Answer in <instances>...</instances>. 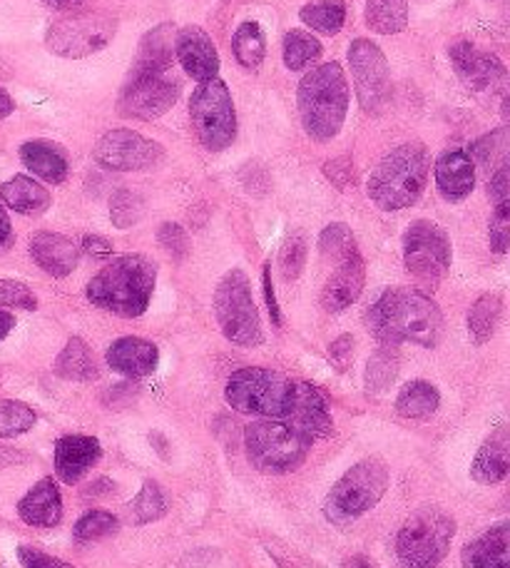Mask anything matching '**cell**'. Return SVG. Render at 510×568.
<instances>
[{
	"label": "cell",
	"mask_w": 510,
	"mask_h": 568,
	"mask_svg": "<svg viewBox=\"0 0 510 568\" xmlns=\"http://www.w3.org/2000/svg\"><path fill=\"white\" fill-rule=\"evenodd\" d=\"M13 245V227H10V217L0 202V250H6Z\"/></svg>",
	"instance_id": "cell-54"
},
{
	"label": "cell",
	"mask_w": 510,
	"mask_h": 568,
	"mask_svg": "<svg viewBox=\"0 0 510 568\" xmlns=\"http://www.w3.org/2000/svg\"><path fill=\"white\" fill-rule=\"evenodd\" d=\"M142 215H145V200H142L137 192L122 187L110 197V220L118 230L137 225Z\"/></svg>",
	"instance_id": "cell-41"
},
{
	"label": "cell",
	"mask_w": 510,
	"mask_h": 568,
	"mask_svg": "<svg viewBox=\"0 0 510 568\" xmlns=\"http://www.w3.org/2000/svg\"><path fill=\"white\" fill-rule=\"evenodd\" d=\"M488 242L496 255H506L510 247V202L496 205L491 225H488Z\"/></svg>",
	"instance_id": "cell-46"
},
{
	"label": "cell",
	"mask_w": 510,
	"mask_h": 568,
	"mask_svg": "<svg viewBox=\"0 0 510 568\" xmlns=\"http://www.w3.org/2000/svg\"><path fill=\"white\" fill-rule=\"evenodd\" d=\"M456 536V521L438 506L416 509L396 536V566L438 568Z\"/></svg>",
	"instance_id": "cell-7"
},
{
	"label": "cell",
	"mask_w": 510,
	"mask_h": 568,
	"mask_svg": "<svg viewBox=\"0 0 510 568\" xmlns=\"http://www.w3.org/2000/svg\"><path fill=\"white\" fill-rule=\"evenodd\" d=\"M508 130L506 128H501V130H493L491 135H486V138H481L473 145V152H471V160L476 162H481V165L488 170L491 168V162L496 160V158H501V160H506V150H508Z\"/></svg>",
	"instance_id": "cell-45"
},
{
	"label": "cell",
	"mask_w": 510,
	"mask_h": 568,
	"mask_svg": "<svg viewBox=\"0 0 510 568\" xmlns=\"http://www.w3.org/2000/svg\"><path fill=\"white\" fill-rule=\"evenodd\" d=\"M391 476L389 466H386L379 456H369V459L356 462L351 469L336 481L329 494L324 496V519L334 526H351L359 521L364 514L379 506L386 489H389Z\"/></svg>",
	"instance_id": "cell-5"
},
{
	"label": "cell",
	"mask_w": 510,
	"mask_h": 568,
	"mask_svg": "<svg viewBox=\"0 0 510 568\" xmlns=\"http://www.w3.org/2000/svg\"><path fill=\"white\" fill-rule=\"evenodd\" d=\"M294 397H297V382L284 377L282 372L264 367H244L234 372L224 387V399L232 409L259 419L287 422Z\"/></svg>",
	"instance_id": "cell-6"
},
{
	"label": "cell",
	"mask_w": 510,
	"mask_h": 568,
	"mask_svg": "<svg viewBox=\"0 0 510 568\" xmlns=\"http://www.w3.org/2000/svg\"><path fill=\"white\" fill-rule=\"evenodd\" d=\"M451 260L453 247L443 227L428 220H416L408 225L404 235V265L408 275L426 287H436L451 270Z\"/></svg>",
	"instance_id": "cell-11"
},
{
	"label": "cell",
	"mask_w": 510,
	"mask_h": 568,
	"mask_svg": "<svg viewBox=\"0 0 510 568\" xmlns=\"http://www.w3.org/2000/svg\"><path fill=\"white\" fill-rule=\"evenodd\" d=\"M175 58L185 68V73L197 83H207V80L220 75V53L207 30H202L200 26H185L177 30Z\"/></svg>",
	"instance_id": "cell-17"
},
{
	"label": "cell",
	"mask_w": 510,
	"mask_h": 568,
	"mask_svg": "<svg viewBox=\"0 0 510 568\" xmlns=\"http://www.w3.org/2000/svg\"><path fill=\"white\" fill-rule=\"evenodd\" d=\"M232 53L237 58V63L247 70H257L264 63V58H267V40H264L259 23L244 20V23L234 30Z\"/></svg>",
	"instance_id": "cell-34"
},
{
	"label": "cell",
	"mask_w": 510,
	"mask_h": 568,
	"mask_svg": "<svg viewBox=\"0 0 510 568\" xmlns=\"http://www.w3.org/2000/svg\"><path fill=\"white\" fill-rule=\"evenodd\" d=\"M83 250L93 257H108L112 255V242L100 237V235H85L83 237Z\"/></svg>",
	"instance_id": "cell-53"
},
{
	"label": "cell",
	"mask_w": 510,
	"mask_h": 568,
	"mask_svg": "<svg viewBox=\"0 0 510 568\" xmlns=\"http://www.w3.org/2000/svg\"><path fill=\"white\" fill-rule=\"evenodd\" d=\"M438 407H441V394H438L431 382L424 379L408 382L399 392V397H396V412H399L404 419H431Z\"/></svg>",
	"instance_id": "cell-31"
},
{
	"label": "cell",
	"mask_w": 510,
	"mask_h": 568,
	"mask_svg": "<svg viewBox=\"0 0 510 568\" xmlns=\"http://www.w3.org/2000/svg\"><path fill=\"white\" fill-rule=\"evenodd\" d=\"M157 284V265L147 255H120L88 282V302L118 317L135 320L147 312Z\"/></svg>",
	"instance_id": "cell-2"
},
{
	"label": "cell",
	"mask_w": 510,
	"mask_h": 568,
	"mask_svg": "<svg viewBox=\"0 0 510 568\" xmlns=\"http://www.w3.org/2000/svg\"><path fill=\"white\" fill-rule=\"evenodd\" d=\"M262 287H264V300H267V307H269V317L274 327H282V312H279V302H277V292H274V284H272V265L267 262L262 272Z\"/></svg>",
	"instance_id": "cell-52"
},
{
	"label": "cell",
	"mask_w": 510,
	"mask_h": 568,
	"mask_svg": "<svg viewBox=\"0 0 510 568\" xmlns=\"http://www.w3.org/2000/svg\"><path fill=\"white\" fill-rule=\"evenodd\" d=\"M503 317V300L498 294H483L473 302L468 312V334L476 344H486L493 339V334Z\"/></svg>",
	"instance_id": "cell-32"
},
{
	"label": "cell",
	"mask_w": 510,
	"mask_h": 568,
	"mask_svg": "<svg viewBox=\"0 0 510 568\" xmlns=\"http://www.w3.org/2000/svg\"><path fill=\"white\" fill-rule=\"evenodd\" d=\"M182 93V83L175 73L160 75H137L130 73V80L122 88L120 95V113L135 120H155L165 115L167 110L177 103Z\"/></svg>",
	"instance_id": "cell-15"
},
{
	"label": "cell",
	"mask_w": 510,
	"mask_h": 568,
	"mask_svg": "<svg viewBox=\"0 0 510 568\" xmlns=\"http://www.w3.org/2000/svg\"><path fill=\"white\" fill-rule=\"evenodd\" d=\"M287 424L294 429L304 432L312 439H326L334 434V419L326 407L319 389L312 387L309 382H297V397H294V407Z\"/></svg>",
	"instance_id": "cell-22"
},
{
	"label": "cell",
	"mask_w": 510,
	"mask_h": 568,
	"mask_svg": "<svg viewBox=\"0 0 510 568\" xmlns=\"http://www.w3.org/2000/svg\"><path fill=\"white\" fill-rule=\"evenodd\" d=\"M359 250L356 247L354 232L344 225V222H334V225L326 227L319 237V252L326 260H344L349 252Z\"/></svg>",
	"instance_id": "cell-42"
},
{
	"label": "cell",
	"mask_w": 510,
	"mask_h": 568,
	"mask_svg": "<svg viewBox=\"0 0 510 568\" xmlns=\"http://www.w3.org/2000/svg\"><path fill=\"white\" fill-rule=\"evenodd\" d=\"M436 185L448 202H461L476 187V162L463 150H448L436 160Z\"/></svg>",
	"instance_id": "cell-24"
},
{
	"label": "cell",
	"mask_w": 510,
	"mask_h": 568,
	"mask_svg": "<svg viewBox=\"0 0 510 568\" xmlns=\"http://www.w3.org/2000/svg\"><path fill=\"white\" fill-rule=\"evenodd\" d=\"M93 158L100 168L112 172H140L157 168L165 158V148L155 140L135 133V130L118 128L108 130L95 142Z\"/></svg>",
	"instance_id": "cell-14"
},
{
	"label": "cell",
	"mask_w": 510,
	"mask_h": 568,
	"mask_svg": "<svg viewBox=\"0 0 510 568\" xmlns=\"http://www.w3.org/2000/svg\"><path fill=\"white\" fill-rule=\"evenodd\" d=\"M297 98L302 128L314 142H332L341 133L351 95L349 80H346L339 63L312 68L302 78Z\"/></svg>",
	"instance_id": "cell-3"
},
{
	"label": "cell",
	"mask_w": 510,
	"mask_h": 568,
	"mask_svg": "<svg viewBox=\"0 0 510 568\" xmlns=\"http://www.w3.org/2000/svg\"><path fill=\"white\" fill-rule=\"evenodd\" d=\"M53 369L65 382H93L100 377L93 352H90L88 344L80 337L68 339L63 352L58 354Z\"/></svg>",
	"instance_id": "cell-30"
},
{
	"label": "cell",
	"mask_w": 510,
	"mask_h": 568,
	"mask_svg": "<svg viewBox=\"0 0 510 568\" xmlns=\"http://www.w3.org/2000/svg\"><path fill=\"white\" fill-rule=\"evenodd\" d=\"M105 359L112 372H118L122 377L130 379H140L157 369L160 349L157 344L142 337H120L108 347Z\"/></svg>",
	"instance_id": "cell-21"
},
{
	"label": "cell",
	"mask_w": 510,
	"mask_h": 568,
	"mask_svg": "<svg viewBox=\"0 0 510 568\" xmlns=\"http://www.w3.org/2000/svg\"><path fill=\"white\" fill-rule=\"evenodd\" d=\"M314 439L282 419H257L244 429V449L262 474H289L306 462Z\"/></svg>",
	"instance_id": "cell-8"
},
{
	"label": "cell",
	"mask_w": 510,
	"mask_h": 568,
	"mask_svg": "<svg viewBox=\"0 0 510 568\" xmlns=\"http://www.w3.org/2000/svg\"><path fill=\"white\" fill-rule=\"evenodd\" d=\"M120 531V519L110 511H88L78 519L75 529H73V539L75 544H98L105 541L110 536H115Z\"/></svg>",
	"instance_id": "cell-38"
},
{
	"label": "cell",
	"mask_w": 510,
	"mask_h": 568,
	"mask_svg": "<svg viewBox=\"0 0 510 568\" xmlns=\"http://www.w3.org/2000/svg\"><path fill=\"white\" fill-rule=\"evenodd\" d=\"M16 327V317L10 312H3L0 310V342H3L10 332H13Z\"/></svg>",
	"instance_id": "cell-57"
},
{
	"label": "cell",
	"mask_w": 510,
	"mask_h": 568,
	"mask_svg": "<svg viewBox=\"0 0 510 568\" xmlns=\"http://www.w3.org/2000/svg\"><path fill=\"white\" fill-rule=\"evenodd\" d=\"M0 202L8 205L18 215H43V212L50 207V192L40 185L38 180L28 178V175H16L13 180H8L0 185Z\"/></svg>",
	"instance_id": "cell-29"
},
{
	"label": "cell",
	"mask_w": 510,
	"mask_h": 568,
	"mask_svg": "<svg viewBox=\"0 0 510 568\" xmlns=\"http://www.w3.org/2000/svg\"><path fill=\"white\" fill-rule=\"evenodd\" d=\"M115 491V484L108 481V479H98L93 486H90V491H85L88 496H105Z\"/></svg>",
	"instance_id": "cell-58"
},
{
	"label": "cell",
	"mask_w": 510,
	"mask_h": 568,
	"mask_svg": "<svg viewBox=\"0 0 510 568\" xmlns=\"http://www.w3.org/2000/svg\"><path fill=\"white\" fill-rule=\"evenodd\" d=\"M0 307L10 310H38V297L28 284L18 280H0Z\"/></svg>",
	"instance_id": "cell-44"
},
{
	"label": "cell",
	"mask_w": 510,
	"mask_h": 568,
	"mask_svg": "<svg viewBox=\"0 0 510 568\" xmlns=\"http://www.w3.org/2000/svg\"><path fill=\"white\" fill-rule=\"evenodd\" d=\"M304 265H306V237L302 232H292V235L284 240L282 252H279L282 277L287 282L299 280Z\"/></svg>",
	"instance_id": "cell-43"
},
{
	"label": "cell",
	"mask_w": 510,
	"mask_h": 568,
	"mask_svg": "<svg viewBox=\"0 0 510 568\" xmlns=\"http://www.w3.org/2000/svg\"><path fill=\"white\" fill-rule=\"evenodd\" d=\"M43 3L58 13H78L80 8L88 6V0H43Z\"/></svg>",
	"instance_id": "cell-55"
},
{
	"label": "cell",
	"mask_w": 510,
	"mask_h": 568,
	"mask_svg": "<svg viewBox=\"0 0 510 568\" xmlns=\"http://www.w3.org/2000/svg\"><path fill=\"white\" fill-rule=\"evenodd\" d=\"M510 471V434L508 426H498V429L488 436L481 444L476 459L471 464V476L483 486H493L506 481Z\"/></svg>",
	"instance_id": "cell-26"
},
{
	"label": "cell",
	"mask_w": 510,
	"mask_h": 568,
	"mask_svg": "<svg viewBox=\"0 0 510 568\" xmlns=\"http://www.w3.org/2000/svg\"><path fill=\"white\" fill-rule=\"evenodd\" d=\"M190 120L204 150L222 152L237 138V110L222 78H212L190 98Z\"/></svg>",
	"instance_id": "cell-10"
},
{
	"label": "cell",
	"mask_w": 510,
	"mask_h": 568,
	"mask_svg": "<svg viewBox=\"0 0 510 568\" xmlns=\"http://www.w3.org/2000/svg\"><path fill=\"white\" fill-rule=\"evenodd\" d=\"M20 160H23V165L33 172L35 178L50 182V185H60V182H65L70 172L65 150L48 140L23 142V145H20Z\"/></svg>",
	"instance_id": "cell-28"
},
{
	"label": "cell",
	"mask_w": 510,
	"mask_h": 568,
	"mask_svg": "<svg viewBox=\"0 0 510 568\" xmlns=\"http://www.w3.org/2000/svg\"><path fill=\"white\" fill-rule=\"evenodd\" d=\"M18 561L23 564V568H75L55 559V556L35 549V546H18Z\"/></svg>",
	"instance_id": "cell-49"
},
{
	"label": "cell",
	"mask_w": 510,
	"mask_h": 568,
	"mask_svg": "<svg viewBox=\"0 0 510 568\" xmlns=\"http://www.w3.org/2000/svg\"><path fill=\"white\" fill-rule=\"evenodd\" d=\"M466 568H510V524L501 521L463 546Z\"/></svg>",
	"instance_id": "cell-27"
},
{
	"label": "cell",
	"mask_w": 510,
	"mask_h": 568,
	"mask_svg": "<svg viewBox=\"0 0 510 568\" xmlns=\"http://www.w3.org/2000/svg\"><path fill=\"white\" fill-rule=\"evenodd\" d=\"M13 98H10L3 88H0V120H6L10 113H13Z\"/></svg>",
	"instance_id": "cell-59"
},
{
	"label": "cell",
	"mask_w": 510,
	"mask_h": 568,
	"mask_svg": "<svg viewBox=\"0 0 510 568\" xmlns=\"http://www.w3.org/2000/svg\"><path fill=\"white\" fill-rule=\"evenodd\" d=\"M349 65L364 113L381 115L391 98V73L384 50L374 40L356 38L349 45Z\"/></svg>",
	"instance_id": "cell-12"
},
{
	"label": "cell",
	"mask_w": 510,
	"mask_h": 568,
	"mask_svg": "<svg viewBox=\"0 0 510 568\" xmlns=\"http://www.w3.org/2000/svg\"><path fill=\"white\" fill-rule=\"evenodd\" d=\"M366 327L389 347L404 342L434 349L443 339V314L421 290L391 287L366 310Z\"/></svg>",
	"instance_id": "cell-1"
},
{
	"label": "cell",
	"mask_w": 510,
	"mask_h": 568,
	"mask_svg": "<svg viewBox=\"0 0 510 568\" xmlns=\"http://www.w3.org/2000/svg\"><path fill=\"white\" fill-rule=\"evenodd\" d=\"M448 55H451V65L456 75L463 80V83L476 90V93H486V90L501 88L506 83V65L498 60L493 53H486L483 48H478L468 40H458L451 48H448Z\"/></svg>",
	"instance_id": "cell-16"
},
{
	"label": "cell",
	"mask_w": 510,
	"mask_h": 568,
	"mask_svg": "<svg viewBox=\"0 0 510 568\" xmlns=\"http://www.w3.org/2000/svg\"><path fill=\"white\" fill-rule=\"evenodd\" d=\"M18 516L35 529H55L63 521V496L58 484L45 476L18 501Z\"/></svg>",
	"instance_id": "cell-23"
},
{
	"label": "cell",
	"mask_w": 510,
	"mask_h": 568,
	"mask_svg": "<svg viewBox=\"0 0 510 568\" xmlns=\"http://www.w3.org/2000/svg\"><path fill=\"white\" fill-rule=\"evenodd\" d=\"M30 257L48 275L63 280L75 272L80 250L73 240L58 235V232H35L30 237Z\"/></svg>",
	"instance_id": "cell-20"
},
{
	"label": "cell",
	"mask_w": 510,
	"mask_h": 568,
	"mask_svg": "<svg viewBox=\"0 0 510 568\" xmlns=\"http://www.w3.org/2000/svg\"><path fill=\"white\" fill-rule=\"evenodd\" d=\"M341 568H379V566H376V564L369 559V556L354 554V556H349V559H344Z\"/></svg>",
	"instance_id": "cell-56"
},
{
	"label": "cell",
	"mask_w": 510,
	"mask_h": 568,
	"mask_svg": "<svg viewBox=\"0 0 510 568\" xmlns=\"http://www.w3.org/2000/svg\"><path fill=\"white\" fill-rule=\"evenodd\" d=\"M157 240H160L162 250H165L167 255H172L175 260H185L190 255L187 232L180 225H175V222H165V225H160Z\"/></svg>",
	"instance_id": "cell-47"
},
{
	"label": "cell",
	"mask_w": 510,
	"mask_h": 568,
	"mask_svg": "<svg viewBox=\"0 0 510 568\" xmlns=\"http://www.w3.org/2000/svg\"><path fill=\"white\" fill-rule=\"evenodd\" d=\"M172 63H175V28L170 23H162L145 33L137 50V60L130 73L137 75H160L170 73Z\"/></svg>",
	"instance_id": "cell-25"
},
{
	"label": "cell",
	"mask_w": 510,
	"mask_h": 568,
	"mask_svg": "<svg viewBox=\"0 0 510 568\" xmlns=\"http://www.w3.org/2000/svg\"><path fill=\"white\" fill-rule=\"evenodd\" d=\"M324 175L329 178L332 185H336L339 190H346L349 185H354V182H356V170H354L351 158L329 160L324 165Z\"/></svg>",
	"instance_id": "cell-48"
},
{
	"label": "cell",
	"mask_w": 510,
	"mask_h": 568,
	"mask_svg": "<svg viewBox=\"0 0 510 568\" xmlns=\"http://www.w3.org/2000/svg\"><path fill=\"white\" fill-rule=\"evenodd\" d=\"M115 36V20L100 13L70 16L50 26L45 45L60 58H88L105 48Z\"/></svg>",
	"instance_id": "cell-13"
},
{
	"label": "cell",
	"mask_w": 510,
	"mask_h": 568,
	"mask_svg": "<svg viewBox=\"0 0 510 568\" xmlns=\"http://www.w3.org/2000/svg\"><path fill=\"white\" fill-rule=\"evenodd\" d=\"M428 182V150L421 142L386 152L369 178V197L384 212H399L411 207L424 195Z\"/></svg>",
	"instance_id": "cell-4"
},
{
	"label": "cell",
	"mask_w": 510,
	"mask_h": 568,
	"mask_svg": "<svg viewBox=\"0 0 510 568\" xmlns=\"http://www.w3.org/2000/svg\"><path fill=\"white\" fill-rule=\"evenodd\" d=\"M284 65L289 70H304L322 58V43L312 33H304V30H289L284 36Z\"/></svg>",
	"instance_id": "cell-37"
},
{
	"label": "cell",
	"mask_w": 510,
	"mask_h": 568,
	"mask_svg": "<svg viewBox=\"0 0 510 568\" xmlns=\"http://www.w3.org/2000/svg\"><path fill=\"white\" fill-rule=\"evenodd\" d=\"M354 347H356V342H354L351 334H341L339 339H334L329 344V362L334 364L336 372H346L351 367Z\"/></svg>",
	"instance_id": "cell-50"
},
{
	"label": "cell",
	"mask_w": 510,
	"mask_h": 568,
	"mask_svg": "<svg viewBox=\"0 0 510 568\" xmlns=\"http://www.w3.org/2000/svg\"><path fill=\"white\" fill-rule=\"evenodd\" d=\"M366 26L379 36H396L408 26V0H366Z\"/></svg>",
	"instance_id": "cell-33"
},
{
	"label": "cell",
	"mask_w": 510,
	"mask_h": 568,
	"mask_svg": "<svg viewBox=\"0 0 510 568\" xmlns=\"http://www.w3.org/2000/svg\"><path fill=\"white\" fill-rule=\"evenodd\" d=\"M366 282V265L359 250H354L339 260V265L332 272V277L326 280L322 290V307L326 312H344L346 307L361 297Z\"/></svg>",
	"instance_id": "cell-18"
},
{
	"label": "cell",
	"mask_w": 510,
	"mask_h": 568,
	"mask_svg": "<svg viewBox=\"0 0 510 568\" xmlns=\"http://www.w3.org/2000/svg\"><path fill=\"white\" fill-rule=\"evenodd\" d=\"M488 197L493 200V207L508 202V197H510V168H508V162H503V165H498V170H493L491 180H488Z\"/></svg>",
	"instance_id": "cell-51"
},
{
	"label": "cell",
	"mask_w": 510,
	"mask_h": 568,
	"mask_svg": "<svg viewBox=\"0 0 510 568\" xmlns=\"http://www.w3.org/2000/svg\"><path fill=\"white\" fill-rule=\"evenodd\" d=\"M35 422V412L26 402L0 399V439H13V436L28 434Z\"/></svg>",
	"instance_id": "cell-40"
},
{
	"label": "cell",
	"mask_w": 510,
	"mask_h": 568,
	"mask_svg": "<svg viewBox=\"0 0 510 568\" xmlns=\"http://www.w3.org/2000/svg\"><path fill=\"white\" fill-rule=\"evenodd\" d=\"M130 509H132V516H135L137 526L152 524L167 514V496L157 481L150 479L142 484V489L135 496V501H132Z\"/></svg>",
	"instance_id": "cell-39"
},
{
	"label": "cell",
	"mask_w": 510,
	"mask_h": 568,
	"mask_svg": "<svg viewBox=\"0 0 510 568\" xmlns=\"http://www.w3.org/2000/svg\"><path fill=\"white\" fill-rule=\"evenodd\" d=\"M396 377H399V354H396V347L384 344L381 349L374 352L369 364H366L364 389L369 397H379V394L391 387Z\"/></svg>",
	"instance_id": "cell-35"
},
{
	"label": "cell",
	"mask_w": 510,
	"mask_h": 568,
	"mask_svg": "<svg viewBox=\"0 0 510 568\" xmlns=\"http://www.w3.org/2000/svg\"><path fill=\"white\" fill-rule=\"evenodd\" d=\"M214 314L224 337L239 347L262 344V320L252 297V284L244 272L230 270L214 290Z\"/></svg>",
	"instance_id": "cell-9"
},
{
	"label": "cell",
	"mask_w": 510,
	"mask_h": 568,
	"mask_svg": "<svg viewBox=\"0 0 510 568\" xmlns=\"http://www.w3.org/2000/svg\"><path fill=\"white\" fill-rule=\"evenodd\" d=\"M299 18L316 33L336 36L346 23V6L344 0H312L299 10Z\"/></svg>",
	"instance_id": "cell-36"
},
{
	"label": "cell",
	"mask_w": 510,
	"mask_h": 568,
	"mask_svg": "<svg viewBox=\"0 0 510 568\" xmlns=\"http://www.w3.org/2000/svg\"><path fill=\"white\" fill-rule=\"evenodd\" d=\"M102 446L95 436L68 434L55 442V474L63 484H78L100 462Z\"/></svg>",
	"instance_id": "cell-19"
}]
</instances>
